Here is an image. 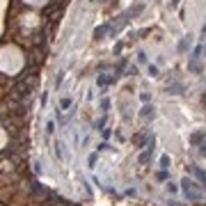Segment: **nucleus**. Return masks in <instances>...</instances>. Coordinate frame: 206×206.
<instances>
[{"mask_svg": "<svg viewBox=\"0 0 206 206\" xmlns=\"http://www.w3.org/2000/svg\"><path fill=\"white\" fill-rule=\"evenodd\" d=\"M149 115L154 117V108H149V105H147V108L142 110V117H149Z\"/></svg>", "mask_w": 206, "mask_h": 206, "instance_id": "nucleus-3", "label": "nucleus"}, {"mask_svg": "<svg viewBox=\"0 0 206 206\" xmlns=\"http://www.w3.org/2000/svg\"><path fill=\"white\" fill-rule=\"evenodd\" d=\"M201 101H204V105H206V92H204V94H201Z\"/></svg>", "mask_w": 206, "mask_h": 206, "instance_id": "nucleus-5", "label": "nucleus"}, {"mask_svg": "<svg viewBox=\"0 0 206 206\" xmlns=\"http://www.w3.org/2000/svg\"><path fill=\"white\" fill-rule=\"evenodd\" d=\"M199 151H201V156H206V142L201 144V149H199Z\"/></svg>", "mask_w": 206, "mask_h": 206, "instance_id": "nucleus-4", "label": "nucleus"}, {"mask_svg": "<svg viewBox=\"0 0 206 206\" xmlns=\"http://www.w3.org/2000/svg\"><path fill=\"white\" fill-rule=\"evenodd\" d=\"M183 190L188 192V195H190L192 199H199V195H197V190H195V181H190V179H183Z\"/></svg>", "mask_w": 206, "mask_h": 206, "instance_id": "nucleus-1", "label": "nucleus"}, {"mask_svg": "<svg viewBox=\"0 0 206 206\" xmlns=\"http://www.w3.org/2000/svg\"><path fill=\"white\" fill-rule=\"evenodd\" d=\"M204 138H206V131H199V133H195V135L190 138V142H192V144H199Z\"/></svg>", "mask_w": 206, "mask_h": 206, "instance_id": "nucleus-2", "label": "nucleus"}]
</instances>
